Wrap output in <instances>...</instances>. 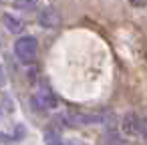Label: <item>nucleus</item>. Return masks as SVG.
I'll list each match as a JSON object with an SVG mask.
<instances>
[{
	"mask_svg": "<svg viewBox=\"0 0 147 145\" xmlns=\"http://www.w3.org/2000/svg\"><path fill=\"white\" fill-rule=\"evenodd\" d=\"M14 55H16V59L22 65H32L36 61V55H38V42H36V38L30 36V34L20 36L14 42Z\"/></svg>",
	"mask_w": 147,
	"mask_h": 145,
	"instance_id": "1",
	"label": "nucleus"
},
{
	"mask_svg": "<svg viewBox=\"0 0 147 145\" xmlns=\"http://www.w3.org/2000/svg\"><path fill=\"white\" fill-rule=\"evenodd\" d=\"M141 125H143V117L135 115V113H127L121 119V131L127 137H139L141 133Z\"/></svg>",
	"mask_w": 147,
	"mask_h": 145,
	"instance_id": "2",
	"label": "nucleus"
},
{
	"mask_svg": "<svg viewBox=\"0 0 147 145\" xmlns=\"http://www.w3.org/2000/svg\"><path fill=\"white\" fill-rule=\"evenodd\" d=\"M32 105L38 111H49V109H55L57 107V99L49 91H38V93L32 95Z\"/></svg>",
	"mask_w": 147,
	"mask_h": 145,
	"instance_id": "3",
	"label": "nucleus"
},
{
	"mask_svg": "<svg viewBox=\"0 0 147 145\" xmlns=\"http://www.w3.org/2000/svg\"><path fill=\"white\" fill-rule=\"evenodd\" d=\"M59 22H61V16H59V12L53 6L40 8V12H38V24L40 26H45V28H57Z\"/></svg>",
	"mask_w": 147,
	"mask_h": 145,
	"instance_id": "4",
	"label": "nucleus"
},
{
	"mask_svg": "<svg viewBox=\"0 0 147 145\" xmlns=\"http://www.w3.org/2000/svg\"><path fill=\"white\" fill-rule=\"evenodd\" d=\"M2 24L4 28L10 32V34H20L24 30V22L18 18V16H12V14H4L2 16Z\"/></svg>",
	"mask_w": 147,
	"mask_h": 145,
	"instance_id": "5",
	"label": "nucleus"
},
{
	"mask_svg": "<svg viewBox=\"0 0 147 145\" xmlns=\"http://www.w3.org/2000/svg\"><path fill=\"white\" fill-rule=\"evenodd\" d=\"M45 143L47 145H67V141L61 139V133L55 127H47L45 129Z\"/></svg>",
	"mask_w": 147,
	"mask_h": 145,
	"instance_id": "6",
	"label": "nucleus"
},
{
	"mask_svg": "<svg viewBox=\"0 0 147 145\" xmlns=\"http://www.w3.org/2000/svg\"><path fill=\"white\" fill-rule=\"evenodd\" d=\"M14 8H18V10H34L36 6H38V0H14Z\"/></svg>",
	"mask_w": 147,
	"mask_h": 145,
	"instance_id": "7",
	"label": "nucleus"
},
{
	"mask_svg": "<svg viewBox=\"0 0 147 145\" xmlns=\"http://www.w3.org/2000/svg\"><path fill=\"white\" fill-rule=\"evenodd\" d=\"M129 4L135 8H145L147 6V0H129Z\"/></svg>",
	"mask_w": 147,
	"mask_h": 145,
	"instance_id": "8",
	"label": "nucleus"
},
{
	"mask_svg": "<svg viewBox=\"0 0 147 145\" xmlns=\"http://www.w3.org/2000/svg\"><path fill=\"white\" fill-rule=\"evenodd\" d=\"M6 83V75H4V69H2V65H0V87H2Z\"/></svg>",
	"mask_w": 147,
	"mask_h": 145,
	"instance_id": "9",
	"label": "nucleus"
},
{
	"mask_svg": "<svg viewBox=\"0 0 147 145\" xmlns=\"http://www.w3.org/2000/svg\"><path fill=\"white\" fill-rule=\"evenodd\" d=\"M67 145H87V143H83V141H79V139H69Z\"/></svg>",
	"mask_w": 147,
	"mask_h": 145,
	"instance_id": "10",
	"label": "nucleus"
},
{
	"mask_svg": "<svg viewBox=\"0 0 147 145\" xmlns=\"http://www.w3.org/2000/svg\"><path fill=\"white\" fill-rule=\"evenodd\" d=\"M0 117H2V105H0Z\"/></svg>",
	"mask_w": 147,
	"mask_h": 145,
	"instance_id": "11",
	"label": "nucleus"
},
{
	"mask_svg": "<svg viewBox=\"0 0 147 145\" xmlns=\"http://www.w3.org/2000/svg\"><path fill=\"white\" fill-rule=\"evenodd\" d=\"M12 2H14V0H12Z\"/></svg>",
	"mask_w": 147,
	"mask_h": 145,
	"instance_id": "12",
	"label": "nucleus"
}]
</instances>
